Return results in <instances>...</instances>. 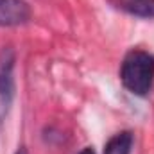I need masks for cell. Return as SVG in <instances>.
I'll use <instances>...</instances> for the list:
<instances>
[{
	"label": "cell",
	"mask_w": 154,
	"mask_h": 154,
	"mask_svg": "<svg viewBox=\"0 0 154 154\" xmlns=\"http://www.w3.org/2000/svg\"><path fill=\"white\" fill-rule=\"evenodd\" d=\"M13 63L14 56L11 50L0 54V124L9 113L13 97H14V81H13Z\"/></svg>",
	"instance_id": "7a4b0ae2"
},
{
	"label": "cell",
	"mask_w": 154,
	"mask_h": 154,
	"mask_svg": "<svg viewBox=\"0 0 154 154\" xmlns=\"http://www.w3.org/2000/svg\"><path fill=\"white\" fill-rule=\"evenodd\" d=\"M14 154H27V151H25L23 147H20V149H18V151H16Z\"/></svg>",
	"instance_id": "52a82bcc"
},
{
	"label": "cell",
	"mask_w": 154,
	"mask_h": 154,
	"mask_svg": "<svg viewBox=\"0 0 154 154\" xmlns=\"http://www.w3.org/2000/svg\"><path fill=\"white\" fill-rule=\"evenodd\" d=\"M79 154H95V152H93V149H91V147H86V149H82Z\"/></svg>",
	"instance_id": "8992f818"
},
{
	"label": "cell",
	"mask_w": 154,
	"mask_h": 154,
	"mask_svg": "<svg viewBox=\"0 0 154 154\" xmlns=\"http://www.w3.org/2000/svg\"><path fill=\"white\" fill-rule=\"evenodd\" d=\"M133 149V134L129 131H122L108 140L104 154H131Z\"/></svg>",
	"instance_id": "5b68a950"
},
{
	"label": "cell",
	"mask_w": 154,
	"mask_h": 154,
	"mask_svg": "<svg viewBox=\"0 0 154 154\" xmlns=\"http://www.w3.org/2000/svg\"><path fill=\"white\" fill-rule=\"evenodd\" d=\"M31 20V7L23 0H0V27L23 25Z\"/></svg>",
	"instance_id": "3957f363"
},
{
	"label": "cell",
	"mask_w": 154,
	"mask_h": 154,
	"mask_svg": "<svg viewBox=\"0 0 154 154\" xmlns=\"http://www.w3.org/2000/svg\"><path fill=\"white\" fill-rule=\"evenodd\" d=\"M111 4L133 16L154 18V0H111Z\"/></svg>",
	"instance_id": "277c9868"
},
{
	"label": "cell",
	"mask_w": 154,
	"mask_h": 154,
	"mask_svg": "<svg viewBox=\"0 0 154 154\" xmlns=\"http://www.w3.org/2000/svg\"><path fill=\"white\" fill-rule=\"evenodd\" d=\"M120 81L133 95H147L154 82V56L143 50H131L124 57Z\"/></svg>",
	"instance_id": "6da1fadb"
}]
</instances>
